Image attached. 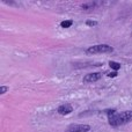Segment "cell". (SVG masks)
I'll list each match as a JSON object with an SVG mask.
<instances>
[{
	"label": "cell",
	"mask_w": 132,
	"mask_h": 132,
	"mask_svg": "<svg viewBox=\"0 0 132 132\" xmlns=\"http://www.w3.org/2000/svg\"><path fill=\"white\" fill-rule=\"evenodd\" d=\"M108 122L111 126H119L124 125L132 122V110H128V111H123L121 114H115L109 115L108 116Z\"/></svg>",
	"instance_id": "obj_1"
},
{
	"label": "cell",
	"mask_w": 132,
	"mask_h": 132,
	"mask_svg": "<svg viewBox=\"0 0 132 132\" xmlns=\"http://www.w3.org/2000/svg\"><path fill=\"white\" fill-rule=\"evenodd\" d=\"M114 51V48L108 44H98V45H94L87 49V53L88 55H98V53H110Z\"/></svg>",
	"instance_id": "obj_2"
},
{
	"label": "cell",
	"mask_w": 132,
	"mask_h": 132,
	"mask_svg": "<svg viewBox=\"0 0 132 132\" xmlns=\"http://www.w3.org/2000/svg\"><path fill=\"white\" fill-rule=\"evenodd\" d=\"M90 126L86 124H72L65 130V132H88Z\"/></svg>",
	"instance_id": "obj_3"
},
{
	"label": "cell",
	"mask_w": 132,
	"mask_h": 132,
	"mask_svg": "<svg viewBox=\"0 0 132 132\" xmlns=\"http://www.w3.org/2000/svg\"><path fill=\"white\" fill-rule=\"evenodd\" d=\"M101 78H102V73H100V72L89 73V74L84 77V81L85 82H95V81H97V80H100Z\"/></svg>",
	"instance_id": "obj_4"
},
{
	"label": "cell",
	"mask_w": 132,
	"mask_h": 132,
	"mask_svg": "<svg viewBox=\"0 0 132 132\" xmlns=\"http://www.w3.org/2000/svg\"><path fill=\"white\" fill-rule=\"evenodd\" d=\"M72 111H73V108L71 104H62L58 108V112H59L60 115H67Z\"/></svg>",
	"instance_id": "obj_5"
},
{
	"label": "cell",
	"mask_w": 132,
	"mask_h": 132,
	"mask_svg": "<svg viewBox=\"0 0 132 132\" xmlns=\"http://www.w3.org/2000/svg\"><path fill=\"white\" fill-rule=\"evenodd\" d=\"M109 66L114 71H118L119 68H121V64H118V63H116V62H109Z\"/></svg>",
	"instance_id": "obj_6"
},
{
	"label": "cell",
	"mask_w": 132,
	"mask_h": 132,
	"mask_svg": "<svg viewBox=\"0 0 132 132\" xmlns=\"http://www.w3.org/2000/svg\"><path fill=\"white\" fill-rule=\"evenodd\" d=\"M72 20H66V21H63L60 24H62V27L63 28H68V27H71L72 26Z\"/></svg>",
	"instance_id": "obj_7"
},
{
	"label": "cell",
	"mask_w": 132,
	"mask_h": 132,
	"mask_svg": "<svg viewBox=\"0 0 132 132\" xmlns=\"http://www.w3.org/2000/svg\"><path fill=\"white\" fill-rule=\"evenodd\" d=\"M86 24L87 26H90V27H92V26H96V24H97V22H96V21H92V20H87L86 21Z\"/></svg>",
	"instance_id": "obj_8"
},
{
	"label": "cell",
	"mask_w": 132,
	"mask_h": 132,
	"mask_svg": "<svg viewBox=\"0 0 132 132\" xmlns=\"http://www.w3.org/2000/svg\"><path fill=\"white\" fill-rule=\"evenodd\" d=\"M7 89H8V88H7L6 86H1V87H0V94H4V93H6V92H7Z\"/></svg>",
	"instance_id": "obj_9"
},
{
	"label": "cell",
	"mask_w": 132,
	"mask_h": 132,
	"mask_svg": "<svg viewBox=\"0 0 132 132\" xmlns=\"http://www.w3.org/2000/svg\"><path fill=\"white\" fill-rule=\"evenodd\" d=\"M108 77H110V78H115V77H117V72H116V71H114V72L108 73Z\"/></svg>",
	"instance_id": "obj_10"
}]
</instances>
